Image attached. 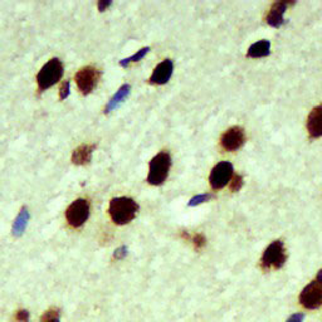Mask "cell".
Masks as SVG:
<instances>
[{
	"mask_svg": "<svg viewBox=\"0 0 322 322\" xmlns=\"http://www.w3.org/2000/svg\"><path fill=\"white\" fill-rule=\"evenodd\" d=\"M299 302L307 309H317L322 306V284L317 281L311 282L302 289Z\"/></svg>",
	"mask_w": 322,
	"mask_h": 322,
	"instance_id": "7",
	"label": "cell"
},
{
	"mask_svg": "<svg viewBox=\"0 0 322 322\" xmlns=\"http://www.w3.org/2000/svg\"><path fill=\"white\" fill-rule=\"evenodd\" d=\"M304 319V314L303 313H294L287 319L286 322H303Z\"/></svg>",
	"mask_w": 322,
	"mask_h": 322,
	"instance_id": "25",
	"label": "cell"
},
{
	"mask_svg": "<svg viewBox=\"0 0 322 322\" xmlns=\"http://www.w3.org/2000/svg\"><path fill=\"white\" fill-rule=\"evenodd\" d=\"M287 261L286 247L282 241H273L261 257L262 271L268 272L271 269H281Z\"/></svg>",
	"mask_w": 322,
	"mask_h": 322,
	"instance_id": "3",
	"label": "cell"
},
{
	"mask_svg": "<svg viewBox=\"0 0 322 322\" xmlns=\"http://www.w3.org/2000/svg\"><path fill=\"white\" fill-rule=\"evenodd\" d=\"M149 51H150L149 47H145V48L140 49V51H137L136 53L134 54V56H131V57H129V58H125V59H122V61H120V66H121V67H127L130 63H132V62L141 61V59L144 58L145 56H146L147 52H149Z\"/></svg>",
	"mask_w": 322,
	"mask_h": 322,
	"instance_id": "18",
	"label": "cell"
},
{
	"mask_svg": "<svg viewBox=\"0 0 322 322\" xmlns=\"http://www.w3.org/2000/svg\"><path fill=\"white\" fill-rule=\"evenodd\" d=\"M16 319L18 322H28L29 321V312L27 309H19L16 314Z\"/></svg>",
	"mask_w": 322,
	"mask_h": 322,
	"instance_id": "23",
	"label": "cell"
},
{
	"mask_svg": "<svg viewBox=\"0 0 322 322\" xmlns=\"http://www.w3.org/2000/svg\"><path fill=\"white\" fill-rule=\"evenodd\" d=\"M314 281H317V282H318V283L322 284V269H319V271L317 272L316 279H314Z\"/></svg>",
	"mask_w": 322,
	"mask_h": 322,
	"instance_id": "27",
	"label": "cell"
},
{
	"mask_svg": "<svg viewBox=\"0 0 322 322\" xmlns=\"http://www.w3.org/2000/svg\"><path fill=\"white\" fill-rule=\"evenodd\" d=\"M269 49H271V43L269 41L262 39V41L256 42L252 44L247 51V57L249 58H262V57H267L269 54Z\"/></svg>",
	"mask_w": 322,
	"mask_h": 322,
	"instance_id": "14",
	"label": "cell"
},
{
	"mask_svg": "<svg viewBox=\"0 0 322 322\" xmlns=\"http://www.w3.org/2000/svg\"><path fill=\"white\" fill-rule=\"evenodd\" d=\"M307 131L311 139L322 137V104L314 107L307 119Z\"/></svg>",
	"mask_w": 322,
	"mask_h": 322,
	"instance_id": "12",
	"label": "cell"
},
{
	"mask_svg": "<svg viewBox=\"0 0 322 322\" xmlns=\"http://www.w3.org/2000/svg\"><path fill=\"white\" fill-rule=\"evenodd\" d=\"M94 149H96V145L88 144L81 145V146L77 147L73 151V155H72L73 164H76V165H86V164H88L91 161Z\"/></svg>",
	"mask_w": 322,
	"mask_h": 322,
	"instance_id": "13",
	"label": "cell"
},
{
	"mask_svg": "<svg viewBox=\"0 0 322 322\" xmlns=\"http://www.w3.org/2000/svg\"><path fill=\"white\" fill-rule=\"evenodd\" d=\"M243 176L237 174V175L232 176L231 181H229V189H231V191L236 193V191L241 190L242 186H243Z\"/></svg>",
	"mask_w": 322,
	"mask_h": 322,
	"instance_id": "20",
	"label": "cell"
},
{
	"mask_svg": "<svg viewBox=\"0 0 322 322\" xmlns=\"http://www.w3.org/2000/svg\"><path fill=\"white\" fill-rule=\"evenodd\" d=\"M130 89H131V87L129 86V84H124V86H121L119 88V91L115 93V96L112 97L111 99L109 101V103H107L106 109H104V111L109 114V112H111L112 110L116 109L117 106H119L120 103H121L122 101H124L125 98H126L127 96H129L130 93Z\"/></svg>",
	"mask_w": 322,
	"mask_h": 322,
	"instance_id": "15",
	"label": "cell"
},
{
	"mask_svg": "<svg viewBox=\"0 0 322 322\" xmlns=\"http://www.w3.org/2000/svg\"><path fill=\"white\" fill-rule=\"evenodd\" d=\"M63 76V64L59 59L53 58L47 62L37 74V83L39 91H46L54 86Z\"/></svg>",
	"mask_w": 322,
	"mask_h": 322,
	"instance_id": "4",
	"label": "cell"
},
{
	"mask_svg": "<svg viewBox=\"0 0 322 322\" xmlns=\"http://www.w3.org/2000/svg\"><path fill=\"white\" fill-rule=\"evenodd\" d=\"M174 72V63L171 59H165L160 64H157L156 68L152 72L150 77V83L151 84H165L170 81L171 76Z\"/></svg>",
	"mask_w": 322,
	"mask_h": 322,
	"instance_id": "10",
	"label": "cell"
},
{
	"mask_svg": "<svg viewBox=\"0 0 322 322\" xmlns=\"http://www.w3.org/2000/svg\"><path fill=\"white\" fill-rule=\"evenodd\" d=\"M171 168V156L168 151H161L155 155L149 164L147 183L150 185H163L169 176Z\"/></svg>",
	"mask_w": 322,
	"mask_h": 322,
	"instance_id": "2",
	"label": "cell"
},
{
	"mask_svg": "<svg viewBox=\"0 0 322 322\" xmlns=\"http://www.w3.org/2000/svg\"><path fill=\"white\" fill-rule=\"evenodd\" d=\"M213 198V195L211 194H201V195H196L194 196L193 199H191L190 201H189V206H196V205H200V204L205 203V201H209L210 199Z\"/></svg>",
	"mask_w": 322,
	"mask_h": 322,
	"instance_id": "21",
	"label": "cell"
},
{
	"mask_svg": "<svg viewBox=\"0 0 322 322\" xmlns=\"http://www.w3.org/2000/svg\"><path fill=\"white\" fill-rule=\"evenodd\" d=\"M110 6H111V2H110V0H101V2H98V9L101 12L106 11Z\"/></svg>",
	"mask_w": 322,
	"mask_h": 322,
	"instance_id": "26",
	"label": "cell"
},
{
	"mask_svg": "<svg viewBox=\"0 0 322 322\" xmlns=\"http://www.w3.org/2000/svg\"><path fill=\"white\" fill-rule=\"evenodd\" d=\"M91 206L86 199H77L66 210V219L68 224L73 228H79L83 226L89 218Z\"/></svg>",
	"mask_w": 322,
	"mask_h": 322,
	"instance_id": "5",
	"label": "cell"
},
{
	"mask_svg": "<svg viewBox=\"0 0 322 322\" xmlns=\"http://www.w3.org/2000/svg\"><path fill=\"white\" fill-rule=\"evenodd\" d=\"M101 78V72L93 66H87L79 69L76 73V83L79 91L83 94H89L94 91Z\"/></svg>",
	"mask_w": 322,
	"mask_h": 322,
	"instance_id": "6",
	"label": "cell"
},
{
	"mask_svg": "<svg viewBox=\"0 0 322 322\" xmlns=\"http://www.w3.org/2000/svg\"><path fill=\"white\" fill-rule=\"evenodd\" d=\"M69 91H71V86H69V82L66 81L61 86V91H59V98L61 99H66L68 97Z\"/></svg>",
	"mask_w": 322,
	"mask_h": 322,
	"instance_id": "22",
	"label": "cell"
},
{
	"mask_svg": "<svg viewBox=\"0 0 322 322\" xmlns=\"http://www.w3.org/2000/svg\"><path fill=\"white\" fill-rule=\"evenodd\" d=\"M29 221V211L27 210V208H23L21 210V213L18 214V217L16 218L13 224V234L16 237L22 236L26 231L27 226H28Z\"/></svg>",
	"mask_w": 322,
	"mask_h": 322,
	"instance_id": "16",
	"label": "cell"
},
{
	"mask_svg": "<svg viewBox=\"0 0 322 322\" xmlns=\"http://www.w3.org/2000/svg\"><path fill=\"white\" fill-rule=\"evenodd\" d=\"M126 254H127V247L122 246L114 252V258L115 259H124L125 257H126Z\"/></svg>",
	"mask_w": 322,
	"mask_h": 322,
	"instance_id": "24",
	"label": "cell"
},
{
	"mask_svg": "<svg viewBox=\"0 0 322 322\" xmlns=\"http://www.w3.org/2000/svg\"><path fill=\"white\" fill-rule=\"evenodd\" d=\"M181 237H183L185 241H190L191 243L194 244V248H195L196 251H201L206 244V238L203 233H196L194 234V236H190L189 232L183 231L181 232Z\"/></svg>",
	"mask_w": 322,
	"mask_h": 322,
	"instance_id": "17",
	"label": "cell"
},
{
	"mask_svg": "<svg viewBox=\"0 0 322 322\" xmlns=\"http://www.w3.org/2000/svg\"><path fill=\"white\" fill-rule=\"evenodd\" d=\"M233 176V165L229 161H221L213 168L210 174V185L214 190H221L231 181Z\"/></svg>",
	"mask_w": 322,
	"mask_h": 322,
	"instance_id": "8",
	"label": "cell"
},
{
	"mask_svg": "<svg viewBox=\"0 0 322 322\" xmlns=\"http://www.w3.org/2000/svg\"><path fill=\"white\" fill-rule=\"evenodd\" d=\"M293 2H276L272 4L268 16L266 17L267 23L273 28H279L284 23V12L289 6H293Z\"/></svg>",
	"mask_w": 322,
	"mask_h": 322,
	"instance_id": "11",
	"label": "cell"
},
{
	"mask_svg": "<svg viewBox=\"0 0 322 322\" xmlns=\"http://www.w3.org/2000/svg\"><path fill=\"white\" fill-rule=\"evenodd\" d=\"M246 142V132L241 126H233L223 132L221 137V146L226 151H237Z\"/></svg>",
	"mask_w": 322,
	"mask_h": 322,
	"instance_id": "9",
	"label": "cell"
},
{
	"mask_svg": "<svg viewBox=\"0 0 322 322\" xmlns=\"http://www.w3.org/2000/svg\"><path fill=\"white\" fill-rule=\"evenodd\" d=\"M137 211H139V205L131 198L120 196V198H114L110 201L109 216L111 221L119 226H124V224L134 221Z\"/></svg>",
	"mask_w": 322,
	"mask_h": 322,
	"instance_id": "1",
	"label": "cell"
},
{
	"mask_svg": "<svg viewBox=\"0 0 322 322\" xmlns=\"http://www.w3.org/2000/svg\"><path fill=\"white\" fill-rule=\"evenodd\" d=\"M41 322H61V311L56 307L49 308L41 317Z\"/></svg>",
	"mask_w": 322,
	"mask_h": 322,
	"instance_id": "19",
	"label": "cell"
}]
</instances>
